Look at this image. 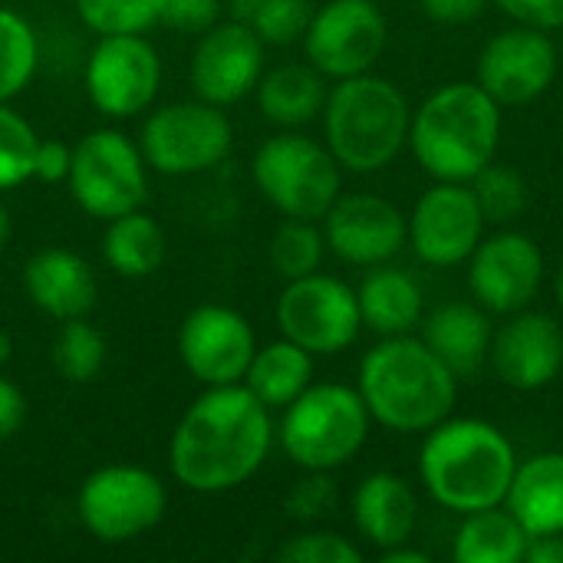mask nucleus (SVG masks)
I'll use <instances>...</instances> for the list:
<instances>
[{"label":"nucleus","mask_w":563,"mask_h":563,"mask_svg":"<svg viewBox=\"0 0 563 563\" xmlns=\"http://www.w3.org/2000/svg\"><path fill=\"white\" fill-rule=\"evenodd\" d=\"M162 86V59L142 33L99 36L86 59V92L109 119L145 112Z\"/></svg>","instance_id":"13"},{"label":"nucleus","mask_w":563,"mask_h":563,"mask_svg":"<svg viewBox=\"0 0 563 563\" xmlns=\"http://www.w3.org/2000/svg\"><path fill=\"white\" fill-rule=\"evenodd\" d=\"M53 366L69 383H92L106 366V336L86 317L63 320L53 340Z\"/></svg>","instance_id":"31"},{"label":"nucleus","mask_w":563,"mask_h":563,"mask_svg":"<svg viewBox=\"0 0 563 563\" xmlns=\"http://www.w3.org/2000/svg\"><path fill=\"white\" fill-rule=\"evenodd\" d=\"M257 106L261 112L284 129H300L323 112L327 86L323 73L307 63H284L261 76L257 82Z\"/></svg>","instance_id":"26"},{"label":"nucleus","mask_w":563,"mask_h":563,"mask_svg":"<svg viewBox=\"0 0 563 563\" xmlns=\"http://www.w3.org/2000/svg\"><path fill=\"white\" fill-rule=\"evenodd\" d=\"M310 16L313 7L307 0H254L247 23L264 46H290L303 40Z\"/></svg>","instance_id":"36"},{"label":"nucleus","mask_w":563,"mask_h":563,"mask_svg":"<svg viewBox=\"0 0 563 563\" xmlns=\"http://www.w3.org/2000/svg\"><path fill=\"white\" fill-rule=\"evenodd\" d=\"M544 257L541 247L521 231H498L482 238L468 257L472 297L492 313L528 310L541 294Z\"/></svg>","instance_id":"16"},{"label":"nucleus","mask_w":563,"mask_h":563,"mask_svg":"<svg viewBox=\"0 0 563 563\" xmlns=\"http://www.w3.org/2000/svg\"><path fill=\"white\" fill-rule=\"evenodd\" d=\"M525 563H563V534L531 538L528 561Z\"/></svg>","instance_id":"44"},{"label":"nucleus","mask_w":563,"mask_h":563,"mask_svg":"<svg viewBox=\"0 0 563 563\" xmlns=\"http://www.w3.org/2000/svg\"><path fill=\"white\" fill-rule=\"evenodd\" d=\"M468 185H472L475 201H478V208H482L488 224H508V221H515L528 208V185L508 165H495L492 162Z\"/></svg>","instance_id":"33"},{"label":"nucleus","mask_w":563,"mask_h":563,"mask_svg":"<svg viewBox=\"0 0 563 563\" xmlns=\"http://www.w3.org/2000/svg\"><path fill=\"white\" fill-rule=\"evenodd\" d=\"M369 419L393 432H429L452 416L459 376L416 336H383L363 363L356 383Z\"/></svg>","instance_id":"3"},{"label":"nucleus","mask_w":563,"mask_h":563,"mask_svg":"<svg viewBox=\"0 0 563 563\" xmlns=\"http://www.w3.org/2000/svg\"><path fill=\"white\" fill-rule=\"evenodd\" d=\"M307 59L330 79L369 73L386 49V16L376 0H327L303 33Z\"/></svg>","instance_id":"12"},{"label":"nucleus","mask_w":563,"mask_h":563,"mask_svg":"<svg viewBox=\"0 0 563 563\" xmlns=\"http://www.w3.org/2000/svg\"><path fill=\"white\" fill-rule=\"evenodd\" d=\"M271 445V409L244 383L208 386L178 419L168 465L188 492L221 495L254 478Z\"/></svg>","instance_id":"1"},{"label":"nucleus","mask_w":563,"mask_h":563,"mask_svg":"<svg viewBox=\"0 0 563 563\" xmlns=\"http://www.w3.org/2000/svg\"><path fill=\"white\" fill-rule=\"evenodd\" d=\"M558 76V46L548 30L515 26L492 36L478 56L475 82L498 106H528L548 92Z\"/></svg>","instance_id":"15"},{"label":"nucleus","mask_w":563,"mask_h":563,"mask_svg":"<svg viewBox=\"0 0 563 563\" xmlns=\"http://www.w3.org/2000/svg\"><path fill=\"white\" fill-rule=\"evenodd\" d=\"M102 257L119 277H148L165 261V231L145 211H125L102 234Z\"/></svg>","instance_id":"29"},{"label":"nucleus","mask_w":563,"mask_h":563,"mask_svg":"<svg viewBox=\"0 0 563 563\" xmlns=\"http://www.w3.org/2000/svg\"><path fill=\"white\" fill-rule=\"evenodd\" d=\"M254 350L257 340L247 317L221 303L195 307L178 330L181 363L201 386L244 383Z\"/></svg>","instance_id":"17"},{"label":"nucleus","mask_w":563,"mask_h":563,"mask_svg":"<svg viewBox=\"0 0 563 563\" xmlns=\"http://www.w3.org/2000/svg\"><path fill=\"white\" fill-rule=\"evenodd\" d=\"M168 495L158 475L139 465L96 468L76 498L82 528L102 544H129L152 531L165 515Z\"/></svg>","instance_id":"9"},{"label":"nucleus","mask_w":563,"mask_h":563,"mask_svg":"<svg viewBox=\"0 0 563 563\" xmlns=\"http://www.w3.org/2000/svg\"><path fill=\"white\" fill-rule=\"evenodd\" d=\"M310 383H313V353L290 343L287 336L254 350V360L244 373V386L267 409H287Z\"/></svg>","instance_id":"28"},{"label":"nucleus","mask_w":563,"mask_h":563,"mask_svg":"<svg viewBox=\"0 0 563 563\" xmlns=\"http://www.w3.org/2000/svg\"><path fill=\"white\" fill-rule=\"evenodd\" d=\"M505 508L531 538L563 534V452H541L518 462Z\"/></svg>","instance_id":"24"},{"label":"nucleus","mask_w":563,"mask_h":563,"mask_svg":"<svg viewBox=\"0 0 563 563\" xmlns=\"http://www.w3.org/2000/svg\"><path fill=\"white\" fill-rule=\"evenodd\" d=\"M558 303H561V310H563V264H561V271H558Z\"/></svg>","instance_id":"48"},{"label":"nucleus","mask_w":563,"mask_h":563,"mask_svg":"<svg viewBox=\"0 0 563 563\" xmlns=\"http://www.w3.org/2000/svg\"><path fill=\"white\" fill-rule=\"evenodd\" d=\"M561 30H563V26H561Z\"/></svg>","instance_id":"49"},{"label":"nucleus","mask_w":563,"mask_h":563,"mask_svg":"<svg viewBox=\"0 0 563 563\" xmlns=\"http://www.w3.org/2000/svg\"><path fill=\"white\" fill-rule=\"evenodd\" d=\"M492 0H422V10L429 20L445 23V26H459V23H472L488 10Z\"/></svg>","instance_id":"42"},{"label":"nucleus","mask_w":563,"mask_h":563,"mask_svg":"<svg viewBox=\"0 0 563 563\" xmlns=\"http://www.w3.org/2000/svg\"><path fill=\"white\" fill-rule=\"evenodd\" d=\"M501 106L478 82H445L409 122V148L435 181H472L495 162Z\"/></svg>","instance_id":"4"},{"label":"nucleus","mask_w":563,"mask_h":563,"mask_svg":"<svg viewBox=\"0 0 563 563\" xmlns=\"http://www.w3.org/2000/svg\"><path fill=\"white\" fill-rule=\"evenodd\" d=\"M10 353H13V343H10V336H7V333H0V366L10 360Z\"/></svg>","instance_id":"47"},{"label":"nucleus","mask_w":563,"mask_h":563,"mask_svg":"<svg viewBox=\"0 0 563 563\" xmlns=\"http://www.w3.org/2000/svg\"><path fill=\"white\" fill-rule=\"evenodd\" d=\"M280 333L313 356H333L353 346L360 336V303L356 290L327 274H307L287 280L277 300Z\"/></svg>","instance_id":"11"},{"label":"nucleus","mask_w":563,"mask_h":563,"mask_svg":"<svg viewBox=\"0 0 563 563\" xmlns=\"http://www.w3.org/2000/svg\"><path fill=\"white\" fill-rule=\"evenodd\" d=\"M521 26L534 30H561L563 26V0H492Z\"/></svg>","instance_id":"40"},{"label":"nucleus","mask_w":563,"mask_h":563,"mask_svg":"<svg viewBox=\"0 0 563 563\" xmlns=\"http://www.w3.org/2000/svg\"><path fill=\"white\" fill-rule=\"evenodd\" d=\"M369 422L360 389L343 383H310L284 409L280 445L303 472H333L366 445Z\"/></svg>","instance_id":"6"},{"label":"nucleus","mask_w":563,"mask_h":563,"mask_svg":"<svg viewBox=\"0 0 563 563\" xmlns=\"http://www.w3.org/2000/svg\"><path fill=\"white\" fill-rule=\"evenodd\" d=\"M40 63V46L33 26L16 13L0 7V102H10L26 89Z\"/></svg>","instance_id":"30"},{"label":"nucleus","mask_w":563,"mask_h":563,"mask_svg":"<svg viewBox=\"0 0 563 563\" xmlns=\"http://www.w3.org/2000/svg\"><path fill=\"white\" fill-rule=\"evenodd\" d=\"M234 129L214 102H172L142 125V155L158 175H198L228 158Z\"/></svg>","instance_id":"10"},{"label":"nucleus","mask_w":563,"mask_h":563,"mask_svg":"<svg viewBox=\"0 0 563 563\" xmlns=\"http://www.w3.org/2000/svg\"><path fill=\"white\" fill-rule=\"evenodd\" d=\"M148 162L142 148L119 129H96L82 135L69 162V195L73 201L99 218L112 221L125 211L145 205L148 195Z\"/></svg>","instance_id":"8"},{"label":"nucleus","mask_w":563,"mask_h":563,"mask_svg":"<svg viewBox=\"0 0 563 563\" xmlns=\"http://www.w3.org/2000/svg\"><path fill=\"white\" fill-rule=\"evenodd\" d=\"M379 561L383 563H429L426 551H412L409 544H396V548H386L379 551Z\"/></svg>","instance_id":"45"},{"label":"nucleus","mask_w":563,"mask_h":563,"mask_svg":"<svg viewBox=\"0 0 563 563\" xmlns=\"http://www.w3.org/2000/svg\"><path fill=\"white\" fill-rule=\"evenodd\" d=\"M254 185L287 218L317 221L340 198V162L300 132L267 139L254 155Z\"/></svg>","instance_id":"7"},{"label":"nucleus","mask_w":563,"mask_h":563,"mask_svg":"<svg viewBox=\"0 0 563 563\" xmlns=\"http://www.w3.org/2000/svg\"><path fill=\"white\" fill-rule=\"evenodd\" d=\"M36 142L40 139L30 129V122L20 112H13L7 102H0V191L33 178Z\"/></svg>","instance_id":"35"},{"label":"nucleus","mask_w":563,"mask_h":563,"mask_svg":"<svg viewBox=\"0 0 563 563\" xmlns=\"http://www.w3.org/2000/svg\"><path fill=\"white\" fill-rule=\"evenodd\" d=\"M165 0H76L82 23L99 36L145 33L162 20Z\"/></svg>","instance_id":"34"},{"label":"nucleus","mask_w":563,"mask_h":563,"mask_svg":"<svg viewBox=\"0 0 563 563\" xmlns=\"http://www.w3.org/2000/svg\"><path fill=\"white\" fill-rule=\"evenodd\" d=\"M353 525L379 551L409 544L419 525V498L402 475L373 472L353 492Z\"/></svg>","instance_id":"22"},{"label":"nucleus","mask_w":563,"mask_h":563,"mask_svg":"<svg viewBox=\"0 0 563 563\" xmlns=\"http://www.w3.org/2000/svg\"><path fill=\"white\" fill-rule=\"evenodd\" d=\"M327 247L356 267H376L393 261L409 241L406 214L379 195H340L323 214Z\"/></svg>","instance_id":"18"},{"label":"nucleus","mask_w":563,"mask_h":563,"mask_svg":"<svg viewBox=\"0 0 563 563\" xmlns=\"http://www.w3.org/2000/svg\"><path fill=\"white\" fill-rule=\"evenodd\" d=\"M69 162H73V148L59 139H40L36 152H33V178L56 185L66 181L69 175Z\"/></svg>","instance_id":"41"},{"label":"nucleus","mask_w":563,"mask_h":563,"mask_svg":"<svg viewBox=\"0 0 563 563\" xmlns=\"http://www.w3.org/2000/svg\"><path fill=\"white\" fill-rule=\"evenodd\" d=\"M356 303H360L363 327H369L379 336H402L422 323V290L399 267L376 264L363 277L356 290Z\"/></svg>","instance_id":"25"},{"label":"nucleus","mask_w":563,"mask_h":563,"mask_svg":"<svg viewBox=\"0 0 563 563\" xmlns=\"http://www.w3.org/2000/svg\"><path fill=\"white\" fill-rule=\"evenodd\" d=\"M462 528L455 531L452 558L459 563H525L531 534L515 521L508 508H485L462 515Z\"/></svg>","instance_id":"27"},{"label":"nucleus","mask_w":563,"mask_h":563,"mask_svg":"<svg viewBox=\"0 0 563 563\" xmlns=\"http://www.w3.org/2000/svg\"><path fill=\"white\" fill-rule=\"evenodd\" d=\"M323 254H327L323 231H317V224L303 218L284 221L271 238V264L284 280L317 274L323 264Z\"/></svg>","instance_id":"32"},{"label":"nucleus","mask_w":563,"mask_h":563,"mask_svg":"<svg viewBox=\"0 0 563 563\" xmlns=\"http://www.w3.org/2000/svg\"><path fill=\"white\" fill-rule=\"evenodd\" d=\"M518 455L508 435L485 419H442L419 452V478L435 505L472 515L505 505Z\"/></svg>","instance_id":"2"},{"label":"nucleus","mask_w":563,"mask_h":563,"mask_svg":"<svg viewBox=\"0 0 563 563\" xmlns=\"http://www.w3.org/2000/svg\"><path fill=\"white\" fill-rule=\"evenodd\" d=\"M26 422V396L7 376H0V442L13 439Z\"/></svg>","instance_id":"43"},{"label":"nucleus","mask_w":563,"mask_h":563,"mask_svg":"<svg viewBox=\"0 0 563 563\" xmlns=\"http://www.w3.org/2000/svg\"><path fill=\"white\" fill-rule=\"evenodd\" d=\"M485 214L468 181H439L412 208L409 244L432 267H455L485 238Z\"/></svg>","instance_id":"14"},{"label":"nucleus","mask_w":563,"mask_h":563,"mask_svg":"<svg viewBox=\"0 0 563 563\" xmlns=\"http://www.w3.org/2000/svg\"><path fill=\"white\" fill-rule=\"evenodd\" d=\"M264 76V43L251 23H214L191 53V86L198 99L231 106L257 89Z\"/></svg>","instance_id":"19"},{"label":"nucleus","mask_w":563,"mask_h":563,"mask_svg":"<svg viewBox=\"0 0 563 563\" xmlns=\"http://www.w3.org/2000/svg\"><path fill=\"white\" fill-rule=\"evenodd\" d=\"M221 0H165L162 23L185 30V33H205L218 23Z\"/></svg>","instance_id":"39"},{"label":"nucleus","mask_w":563,"mask_h":563,"mask_svg":"<svg viewBox=\"0 0 563 563\" xmlns=\"http://www.w3.org/2000/svg\"><path fill=\"white\" fill-rule=\"evenodd\" d=\"M492 323L488 310L478 303H442L422 320V343L459 376H475L492 353Z\"/></svg>","instance_id":"23"},{"label":"nucleus","mask_w":563,"mask_h":563,"mask_svg":"<svg viewBox=\"0 0 563 563\" xmlns=\"http://www.w3.org/2000/svg\"><path fill=\"white\" fill-rule=\"evenodd\" d=\"M336 505V485L327 478V472H310L294 485L287 495V511L300 521H317Z\"/></svg>","instance_id":"38"},{"label":"nucleus","mask_w":563,"mask_h":563,"mask_svg":"<svg viewBox=\"0 0 563 563\" xmlns=\"http://www.w3.org/2000/svg\"><path fill=\"white\" fill-rule=\"evenodd\" d=\"M488 360L505 386L521 393L544 389L563 369V327L548 313L518 310L492 336Z\"/></svg>","instance_id":"20"},{"label":"nucleus","mask_w":563,"mask_h":563,"mask_svg":"<svg viewBox=\"0 0 563 563\" xmlns=\"http://www.w3.org/2000/svg\"><path fill=\"white\" fill-rule=\"evenodd\" d=\"M23 287L33 307L59 323L86 317L99 297V284L89 261L66 247L36 251L23 267Z\"/></svg>","instance_id":"21"},{"label":"nucleus","mask_w":563,"mask_h":563,"mask_svg":"<svg viewBox=\"0 0 563 563\" xmlns=\"http://www.w3.org/2000/svg\"><path fill=\"white\" fill-rule=\"evenodd\" d=\"M10 238V211L3 208V201H0V244Z\"/></svg>","instance_id":"46"},{"label":"nucleus","mask_w":563,"mask_h":563,"mask_svg":"<svg viewBox=\"0 0 563 563\" xmlns=\"http://www.w3.org/2000/svg\"><path fill=\"white\" fill-rule=\"evenodd\" d=\"M323 132L327 148L356 175H369L396 162L409 142V102L402 89L383 76L360 73L336 79L323 102Z\"/></svg>","instance_id":"5"},{"label":"nucleus","mask_w":563,"mask_h":563,"mask_svg":"<svg viewBox=\"0 0 563 563\" xmlns=\"http://www.w3.org/2000/svg\"><path fill=\"white\" fill-rule=\"evenodd\" d=\"M277 558L284 563H360L363 551L336 531H307L290 538Z\"/></svg>","instance_id":"37"}]
</instances>
